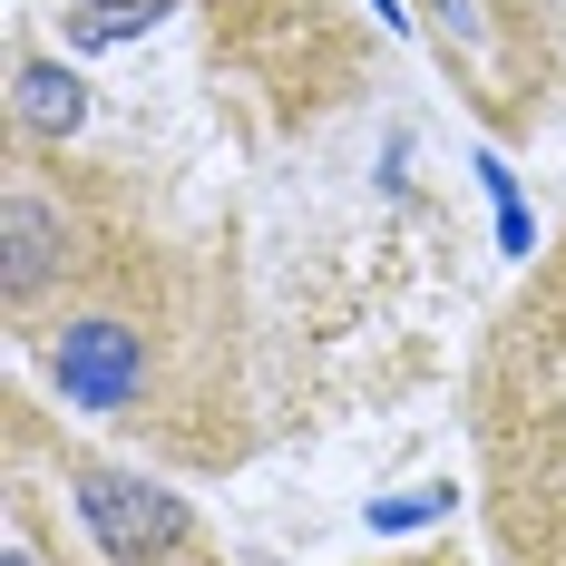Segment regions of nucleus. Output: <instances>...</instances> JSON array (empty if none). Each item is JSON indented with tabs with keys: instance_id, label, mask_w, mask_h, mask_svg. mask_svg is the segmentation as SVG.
<instances>
[{
	"instance_id": "obj_6",
	"label": "nucleus",
	"mask_w": 566,
	"mask_h": 566,
	"mask_svg": "<svg viewBox=\"0 0 566 566\" xmlns=\"http://www.w3.org/2000/svg\"><path fill=\"white\" fill-rule=\"evenodd\" d=\"M450 509H459V489H420V499H381V509H371V527L391 537V527H430V517H450Z\"/></svg>"
},
{
	"instance_id": "obj_7",
	"label": "nucleus",
	"mask_w": 566,
	"mask_h": 566,
	"mask_svg": "<svg viewBox=\"0 0 566 566\" xmlns=\"http://www.w3.org/2000/svg\"><path fill=\"white\" fill-rule=\"evenodd\" d=\"M410 566H459V557H410Z\"/></svg>"
},
{
	"instance_id": "obj_1",
	"label": "nucleus",
	"mask_w": 566,
	"mask_h": 566,
	"mask_svg": "<svg viewBox=\"0 0 566 566\" xmlns=\"http://www.w3.org/2000/svg\"><path fill=\"white\" fill-rule=\"evenodd\" d=\"M469 440L499 566H566V234L479 342Z\"/></svg>"
},
{
	"instance_id": "obj_2",
	"label": "nucleus",
	"mask_w": 566,
	"mask_h": 566,
	"mask_svg": "<svg viewBox=\"0 0 566 566\" xmlns=\"http://www.w3.org/2000/svg\"><path fill=\"white\" fill-rule=\"evenodd\" d=\"M59 509L78 517L98 566H226L176 489H157L147 469H117V459L78 450V440L59 450Z\"/></svg>"
},
{
	"instance_id": "obj_4",
	"label": "nucleus",
	"mask_w": 566,
	"mask_h": 566,
	"mask_svg": "<svg viewBox=\"0 0 566 566\" xmlns=\"http://www.w3.org/2000/svg\"><path fill=\"white\" fill-rule=\"evenodd\" d=\"M78 127H88V88L50 59H20L10 69V137L20 147H69Z\"/></svg>"
},
{
	"instance_id": "obj_3",
	"label": "nucleus",
	"mask_w": 566,
	"mask_h": 566,
	"mask_svg": "<svg viewBox=\"0 0 566 566\" xmlns=\"http://www.w3.org/2000/svg\"><path fill=\"white\" fill-rule=\"evenodd\" d=\"M420 20H440V59L469 78V98L499 117V127H527L537 117L547 50L527 40V0H420Z\"/></svg>"
},
{
	"instance_id": "obj_5",
	"label": "nucleus",
	"mask_w": 566,
	"mask_h": 566,
	"mask_svg": "<svg viewBox=\"0 0 566 566\" xmlns=\"http://www.w3.org/2000/svg\"><path fill=\"white\" fill-rule=\"evenodd\" d=\"M157 10H167V0H78L59 30H69V50H117V40H137Z\"/></svg>"
}]
</instances>
